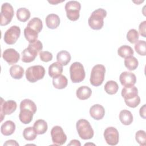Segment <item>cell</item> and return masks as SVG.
<instances>
[{
  "label": "cell",
  "instance_id": "6da1fadb",
  "mask_svg": "<svg viewBox=\"0 0 146 146\" xmlns=\"http://www.w3.org/2000/svg\"><path fill=\"white\" fill-rule=\"evenodd\" d=\"M37 108L35 103L30 99H25L20 103V112L19 118L25 124H29L33 120V115L35 113Z\"/></svg>",
  "mask_w": 146,
  "mask_h": 146
},
{
  "label": "cell",
  "instance_id": "7a4b0ae2",
  "mask_svg": "<svg viewBox=\"0 0 146 146\" xmlns=\"http://www.w3.org/2000/svg\"><path fill=\"white\" fill-rule=\"evenodd\" d=\"M43 48V44L39 40L34 43H29L28 47L22 52V61L25 63H30L34 61L38 53Z\"/></svg>",
  "mask_w": 146,
  "mask_h": 146
},
{
  "label": "cell",
  "instance_id": "3957f363",
  "mask_svg": "<svg viewBox=\"0 0 146 146\" xmlns=\"http://www.w3.org/2000/svg\"><path fill=\"white\" fill-rule=\"evenodd\" d=\"M107 16L106 10L99 8L94 10L88 18V25L94 30H100L104 25V18Z\"/></svg>",
  "mask_w": 146,
  "mask_h": 146
},
{
  "label": "cell",
  "instance_id": "277c9868",
  "mask_svg": "<svg viewBox=\"0 0 146 146\" xmlns=\"http://www.w3.org/2000/svg\"><path fill=\"white\" fill-rule=\"evenodd\" d=\"M76 130L79 137L83 140H88L94 136V130L89 123L86 119H80L76 122Z\"/></svg>",
  "mask_w": 146,
  "mask_h": 146
},
{
  "label": "cell",
  "instance_id": "5b68a950",
  "mask_svg": "<svg viewBox=\"0 0 146 146\" xmlns=\"http://www.w3.org/2000/svg\"><path fill=\"white\" fill-rule=\"evenodd\" d=\"M106 68L103 64H96L93 67L91 72L90 83L94 86H100L104 79Z\"/></svg>",
  "mask_w": 146,
  "mask_h": 146
},
{
  "label": "cell",
  "instance_id": "8992f818",
  "mask_svg": "<svg viewBox=\"0 0 146 146\" xmlns=\"http://www.w3.org/2000/svg\"><path fill=\"white\" fill-rule=\"evenodd\" d=\"M27 80L31 83L43 79L45 74L44 68L40 65H35L29 67L25 72Z\"/></svg>",
  "mask_w": 146,
  "mask_h": 146
},
{
  "label": "cell",
  "instance_id": "52a82bcc",
  "mask_svg": "<svg viewBox=\"0 0 146 146\" xmlns=\"http://www.w3.org/2000/svg\"><path fill=\"white\" fill-rule=\"evenodd\" d=\"M70 78L74 83H80L82 82L86 76L85 71L83 64L78 62H74L70 67Z\"/></svg>",
  "mask_w": 146,
  "mask_h": 146
},
{
  "label": "cell",
  "instance_id": "ba28073f",
  "mask_svg": "<svg viewBox=\"0 0 146 146\" xmlns=\"http://www.w3.org/2000/svg\"><path fill=\"white\" fill-rule=\"evenodd\" d=\"M67 17L72 21H75L79 18V11L81 9L80 3L76 1H70L65 5Z\"/></svg>",
  "mask_w": 146,
  "mask_h": 146
},
{
  "label": "cell",
  "instance_id": "9c48e42d",
  "mask_svg": "<svg viewBox=\"0 0 146 146\" xmlns=\"http://www.w3.org/2000/svg\"><path fill=\"white\" fill-rule=\"evenodd\" d=\"M14 14V11L11 5L7 2L3 3L1 10V26L7 25L11 21Z\"/></svg>",
  "mask_w": 146,
  "mask_h": 146
},
{
  "label": "cell",
  "instance_id": "30bf717a",
  "mask_svg": "<svg viewBox=\"0 0 146 146\" xmlns=\"http://www.w3.org/2000/svg\"><path fill=\"white\" fill-rule=\"evenodd\" d=\"M51 136L53 143L56 145H63L67 140V136L60 126L56 125L51 131Z\"/></svg>",
  "mask_w": 146,
  "mask_h": 146
},
{
  "label": "cell",
  "instance_id": "8fae6325",
  "mask_svg": "<svg viewBox=\"0 0 146 146\" xmlns=\"http://www.w3.org/2000/svg\"><path fill=\"white\" fill-rule=\"evenodd\" d=\"M21 34V29L17 26H12L10 27L4 34V41L8 44H14Z\"/></svg>",
  "mask_w": 146,
  "mask_h": 146
},
{
  "label": "cell",
  "instance_id": "7c38bea8",
  "mask_svg": "<svg viewBox=\"0 0 146 146\" xmlns=\"http://www.w3.org/2000/svg\"><path fill=\"white\" fill-rule=\"evenodd\" d=\"M104 137L107 143L110 145L117 144L119 140V134L116 128L113 127H107L104 132Z\"/></svg>",
  "mask_w": 146,
  "mask_h": 146
},
{
  "label": "cell",
  "instance_id": "4fadbf2b",
  "mask_svg": "<svg viewBox=\"0 0 146 146\" xmlns=\"http://www.w3.org/2000/svg\"><path fill=\"white\" fill-rule=\"evenodd\" d=\"M17 103L12 100H9L5 102L2 98H1V121L3 119L5 115H10L13 113L17 109Z\"/></svg>",
  "mask_w": 146,
  "mask_h": 146
},
{
  "label": "cell",
  "instance_id": "5bb4252c",
  "mask_svg": "<svg viewBox=\"0 0 146 146\" xmlns=\"http://www.w3.org/2000/svg\"><path fill=\"white\" fill-rule=\"evenodd\" d=\"M2 57L9 64H13L18 62L20 59V55L15 49L7 48L3 51Z\"/></svg>",
  "mask_w": 146,
  "mask_h": 146
},
{
  "label": "cell",
  "instance_id": "9a60e30c",
  "mask_svg": "<svg viewBox=\"0 0 146 146\" xmlns=\"http://www.w3.org/2000/svg\"><path fill=\"white\" fill-rule=\"evenodd\" d=\"M119 80L121 85L124 87H131L135 84L136 82V78L133 73L124 71L120 74Z\"/></svg>",
  "mask_w": 146,
  "mask_h": 146
},
{
  "label": "cell",
  "instance_id": "2e32d148",
  "mask_svg": "<svg viewBox=\"0 0 146 146\" xmlns=\"http://www.w3.org/2000/svg\"><path fill=\"white\" fill-rule=\"evenodd\" d=\"M121 96L125 100H129L137 98L138 96V90L137 87L133 86L131 87H124L121 90Z\"/></svg>",
  "mask_w": 146,
  "mask_h": 146
},
{
  "label": "cell",
  "instance_id": "e0dca14e",
  "mask_svg": "<svg viewBox=\"0 0 146 146\" xmlns=\"http://www.w3.org/2000/svg\"><path fill=\"white\" fill-rule=\"evenodd\" d=\"M90 116L95 120L103 119L105 114V110L100 104H94L90 109Z\"/></svg>",
  "mask_w": 146,
  "mask_h": 146
},
{
  "label": "cell",
  "instance_id": "ac0fdd59",
  "mask_svg": "<svg viewBox=\"0 0 146 146\" xmlns=\"http://www.w3.org/2000/svg\"><path fill=\"white\" fill-rule=\"evenodd\" d=\"M46 23L47 27L49 29H56L59 26L60 18L55 14H50L46 18Z\"/></svg>",
  "mask_w": 146,
  "mask_h": 146
},
{
  "label": "cell",
  "instance_id": "d6986e66",
  "mask_svg": "<svg viewBox=\"0 0 146 146\" xmlns=\"http://www.w3.org/2000/svg\"><path fill=\"white\" fill-rule=\"evenodd\" d=\"M62 72L63 65L58 62H54L48 67V75L52 78L62 75Z\"/></svg>",
  "mask_w": 146,
  "mask_h": 146
},
{
  "label": "cell",
  "instance_id": "ffe728a7",
  "mask_svg": "<svg viewBox=\"0 0 146 146\" xmlns=\"http://www.w3.org/2000/svg\"><path fill=\"white\" fill-rule=\"evenodd\" d=\"M15 130V123L11 120H7L1 125V132L5 136L12 135Z\"/></svg>",
  "mask_w": 146,
  "mask_h": 146
},
{
  "label": "cell",
  "instance_id": "44dd1931",
  "mask_svg": "<svg viewBox=\"0 0 146 146\" xmlns=\"http://www.w3.org/2000/svg\"><path fill=\"white\" fill-rule=\"evenodd\" d=\"M76 94L77 98L80 100H86L91 96L92 94V90L88 86H83L78 88Z\"/></svg>",
  "mask_w": 146,
  "mask_h": 146
},
{
  "label": "cell",
  "instance_id": "7402d4cb",
  "mask_svg": "<svg viewBox=\"0 0 146 146\" xmlns=\"http://www.w3.org/2000/svg\"><path fill=\"white\" fill-rule=\"evenodd\" d=\"M119 119L123 124L130 125L133 121V115L129 111L123 110L119 113Z\"/></svg>",
  "mask_w": 146,
  "mask_h": 146
},
{
  "label": "cell",
  "instance_id": "603a6c76",
  "mask_svg": "<svg viewBox=\"0 0 146 146\" xmlns=\"http://www.w3.org/2000/svg\"><path fill=\"white\" fill-rule=\"evenodd\" d=\"M52 84L55 88L63 89L67 86L68 80L65 76L60 75L53 78Z\"/></svg>",
  "mask_w": 146,
  "mask_h": 146
},
{
  "label": "cell",
  "instance_id": "cb8c5ba5",
  "mask_svg": "<svg viewBox=\"0 0 146 146\" xmlns=\"http://www.w3.org/2000/svg\"><path fill=\"white\" fill-rule=\"evenodd\" d=\"M33 128L37 134L42 135L47 131L48 126L45 120L43 119H39L34 123Z\"/></svg>",
  "mask_w": 146,
  "mask_h": 146
},
{
  "label": "cell",
  "instance_id": "d4e9b609",
  "mask_svg": "<svg viewBox=\"0 0 146 146\" xmlns=\"http://www.w3.org/2000/svg\"><path fill=\"white\" fill-rule=\"evenodd\" d=\"M27 27L31 28L39 34L43 28L42 21L40 18L34 17L28 22Z\"/></svg>",
  "mask_w": 146,
  "mask_h": 146
},
{
  "label": "cell",
  "instance_id": "484cf974",
  "mask_svg": "<svg viewBox=\"0 0 146 146\" xmlns=\"http://www.w3.org/2000/svg\"><path fill=\"white\" fill-rule=\"evenodd\" d=\"M10 74L15 79H21L24 74V69L19 65L14 64L10 68Z\"/></svg>",
  "mask_w": 146,
  "mask_h": 146
},
{
  "label": "cell",
  "instance_id": "4316f807",
  "mask_svg": "<svg viewBox=\"0 0 146 146\" xmlns=\"http://www.w3.org/2000/svg\"><path fill=\"white\" fill-rule=\"evenodd\" d=\"M71 59V55L67 51H60L56 55L57 61L63 66H66L70 62Z\"/></svg>",
  "mask_w": 146,
  "mask_h": 146
},
{
  "label": "cell",
  "instance_id": "83f0119b",
  "mask_svg": "<svg viewBox=\"0 0 146 146\" xmlns=\"http://www.w3.org/2000/svg\"><path fill=\"white\" fill-rule=\"evenodd\" d=\"M24 35L29 43H32L37 40L38 33L31 28L26 27L24 29Z\"/></svg>",
  "mask_w": 146,
  "mask_h": 146
},
{
  "label": "cell",
  "instance_id": "f1b7e54d",
  "mask_svg": "<svg viewBox=\"0 0 146 146\" xmlns=\"http://www.w3.org/2000/svg\"><path fill=\"white\" fill-rule=\"evenodd\" d=\"M17 17L18 19L22 22H26L30 17V11L25 7H21L17 11Z\"/></svg>",
  "mask_w": 146,
  "mask_h": 146
},
{
  "label": "cell",
  "instance_id": "f546056e",
  "mask_svg": "<svg viewBox=\"0 0 146 146\" xmlns=\"http://www.w3.org/2000/svg\"><path fill=\"white\" fill-rule=\"evenodd\" d=\"M118 55L123 58L133 56V50L131 47L127 45H123L120 46L117 50Z\"/></svg>",
  "mask_w": 146,
  "mask_h": 146
},
{
  "label": "cell",
  "instance_id": "4dcf8cb0",
  "mask_svg": "<svg viewBox=\"0 0 146 146\" xmlns=\"http://www.w3.org/2000/svg\"><path fill=\"white\" fill-rule=\"evenodd\" d=\"M119 86L117 83L113 80L108 81L104 86L105 91L110 95L115 94L117 92Z\"/></svg>",
  "mask_w": 146,
  "mask_h": 146
},
{
  "label": "cell",
  "instance_id": "1f68e13d",
  "mask_svg": "<svg viewBox=\"0 0 146 146\" xmlns=\"http://www.w3.org/2000/svg\"><path fill=\"white\" fill-rule=\"evenodd\" d=\"M124 65L129 70L133 71L137 68L139 65V62L135 57L131 56L125 58Z\"/></svg>",
  "mask_w": 146,
  "mask_h": 146
},
{
  "label": "cell",
  "instance_id": "d6a6232c",
  "mask_svg": "<svg viewBox=\"0 0 146 146\" xmlns=\"http://www.w3.org/2000/svg\"><path fill=\"white\" fill-rule=\"evenodd\" d=\"M23 137L28 141H32L35 139L37 136V133L32 127H29L26 128L23 132Z\"/></svg>",
  "mask_w": 146,
  "mask_h": 146
},
{
  "label": "cell",
  "instance_id": "836d02e7",
  "mask_svg": "<svg viewBox=\"0 0 146 146\" xmlns=\"http://www.w3.org/2000/svg\"><path fill=\"white\" fill-rule=\"evenodd\" d=\"M135 49L137 53L142 56H145L146 54V43L145 40H138L135 45Z\"/></svg>",
  "mask_w": 146,
  "mask_h": 146
},
{
  "label": "cell",
  "instance_id": "e575fe53",
  "mask_svg": "<svg viewBox=\"0 0 146 146\" xmlns=\"http://www.w3.org/2000/svg\"><path fill=\"white\" fill-rule=\"evenodd\" d=\"M139 38L138 31L135 29L129 30L127 34V39L131 43H136Z\"/></svg>",
  "mask_w": 146,
  "mask_h": 146
},
{
  "label": "cell",
  "instance_id": "d590c367",
  "mask_svg": "<svg viewBox=\"0 0 146 146\" xmlns=\"http://www.w3.org/2000/svg\"><path fill=\"white\" fill-rule=\"evenodd\" d=\"M136 141L141 146H144L146 144V135L145 132L143 130L138 131L135 135Z\"/></svg>",
  "mask_w": 146,
  "mask_h": 146
},
{
  "label": "cell",
  "instance_id": "8d00e7d4",
  "mask_svg": "<svg viewBox=\"0 0 146 146\" xmlns=\"http://www.w3.org/2000/svg\"><path fill=\"white\" fill-rule=\"evenodd\" d=\"M39 57L42 61L48 62L51 61L52 59V54L51 52L47 51H41L39 52Z\"/></svg>",
  "mask_w": 146,
  "mask_h": 146
},
{
  "label": "cell",
  "instance_id": "74e56055",
  "mask_svg": "<svg viewBox=\"0 0 146 146\" xmlns=\"http://www.w3.org/2000/svg\"><path fill=\"white\" fill-rule=\"evenodd\" d=\"M124 102H125V104H127V106H128V107H131V108H135L140 104V98L139 96L135 99H133L129 100H125Z\"/></svg>",
  "mask_w": 146,
  "mask_h": 146
},
{
  "label": "cell",
  "instance_id": "f35d334b",
  "mask_svg": "<svg viewBox=\"0 0 146 146\" xmlns=\"http://www.w3.org/2000/svg\"><path fill=\"white\" fill-rule=\"evenodd\" d=\"M145 28H146V21H144L143 22H141L139 26V31L140 34L143 36L144 38L146 37V31H145Z\"/></svg>",
  "mask_w": 146,
  "mask_h": 146
},
{
  "label": "cell",
  "instance_id": "ab89813d",
  "mask_svg": "<svg viewBox=\"0 0 146 146\" xmlns=\"http://www.w3.org/2000/svg\"><path fill=\"white\" fill-rule=\"evenodd\" d=\"M3 145H16V146H19V144L15 141V140H7L6 141Z\"/></svg>",
  "mask_w": 146,
  "mask_h": 146
},
{
  "label": "cell",
  "instance_id": "60d3db41",
  "mask_svg": "<svg viewBox=\"0 0 146 146\" xmlns=\"http://www.w3.org/2000/svg\"><path fill=\"white\" fill-rule=\"evenodd\" d=\"M145 104H144L140 108L139 111L140 115L141 117H142L143 119H145Z\"/></svg>",
  "mask_w": 146,
  "mask_h": 146
},
{
  "label": "cell",
  "instance_id": "b9f144b4",
  "mask_svg": "<svg viewBox=\"0 0 146 146\" xmlns=\"http://www.w3.org/2000/svg\"><path fill=\"white\" fill-rule=\"evenodd\" d=\"M68 145H75V146H80L81 144L80 141L78 140H72L69 144H68Z\"/></svg>",
  "mask_w": 146,
  "mask_h": 146
},
{
  "label": "cell",
  "instance_id": "7bdbcfd3",
  "mask_svg": "<svg viewBox=\"0 0 146 146\" xmlns=\"http://www.w3.org/2000/svg\"><path fill=\"white\" fill-rule=\"evenodd\" d=\"M48 2L51 3H52V4H56V3H59V2H61L60 1H57V2H54V1H48Z\"/></svg>",
  "mask_w": 146,
  "mask_h": 146
}]
</instances>
